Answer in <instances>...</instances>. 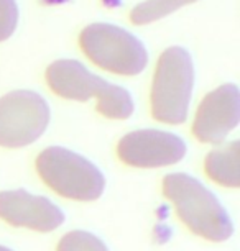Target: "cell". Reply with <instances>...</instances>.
<instances>
[{
	"mask_svg": "<svg viewBox=\"0 0 240 251\" xmlns=\"http://www.w3.org/2000/svg\"><path fill=\"white\" fill-rule=\"evenodd\" d=\"M163 194L175 203L176 214L192 233L220 243L234 235V222L217 196L199 179L186 173L166 174Z\"/></svg>",
	"mask_w": 240,
	"mask_h": 251,
	"instance_id": "6da1fadb",
	"label": "cell"
},
{
	"mask_svg": "<svg viewBox=\"0 0 240 251\" xmlns=\"http://www.w3.org/2000/svg\"><path fill=\"white\" fill-rule=\"evenodd\" d=\"M194 87V64L187 50L171 46L161 53L152 84V115L168 125L186 122Z\"/></svg>",
	"mask_w": 240,
	"mask_h": 251,
	"instance_id": "7a4b0ae2",
	"label": "cell"
},
{
	"mask_svg": "<svg viewBox=\"0 0 240 251\" xmlns=\"http://www.w3.org/2000/svg\"><path fill=\"white\" fill-rule=\"evenodd\" d=\"M36 171L50 189L73 201L92 202L106 191L104 173L92 161L64 146H48L41 151Z\"/></svg>",
	"mask_w": 240,
	"mask_h": 251,
	"instance_id": "3957f363",
	"label": "cell"
},
{
	"mask_svg": "<svg viewBox=\"0 0 240 251\" xmlns=\"http://www.w3.org/2000/svg\"><path fill=\"white\" fill-rule=\"evenodd\" d=\"M84 54L99 68L120 75H136L148 64V51L135 35L112 23H91L79 35Z\"/></svg>",
	"mask_w": 240,
	"mask_h": 251,
	"instance_id": "277c9868",
	"label": "cell"
},
{
	"mask_svg": "<svg viewBox=\"0 0 240 251\" xmlns=\"http://www.w3.org/2000/svg\"><path fill=\"white\" fill-rule=\"evenodd\" d=\"M51 120L48 102L33 91H12L0 97V146L23 148L38 141Z\"/></svg>",
	"mask_w": 240,
	"mask_h": 251,
	"instance_id": "5b68a950",
	"label": "cell"
},
{
	"mask_svg": "<svg viewBox=\"0 0 240 251\" xmlns=\"http://www.w3.org/2000/svg\"><path fill=\"white\" fill-rule=\"evenodd\" d=\"M187 153L186 141L171 131L145 128L122 136L117 154L122 163L133 168H164L173 166Z\"/></svg>",
	"mask_w": 240,
	"mask_h": 251,
	"instance_id": "8992f818",
	"label": "cell"
},
{
	"mask_svg": "<svg viewBox=\"0 0 240 251\" xmlns=\"http://www.w3.org/2000/svg\"><path fill=\"white\" fill-rule=\"evenodd\" d=\"M240 122V92L235 84H222L197 107L192 135L201 143H220Z\"/></svg>",
	"mask_w": 240,
	"mask_h": 251,
	"instance_id": "52a82bcc",
	"label": "cell"
},
{
	"mask_svg": "<svg viewBox=\"0 0 240 251\" xmlns=\"http://www.w3.org/2000/svg\"><path fill=\"white\" fill-rule=\"evenodd\" d=\"M0 219L13 226L50 233L66 222L63 208L25 189L0 192Z\"/></svg>",
	"mask_w": 240,
	"mask_h": 251,
	"instance_id": "ba28073f",
	"label": "cell"
},
{
	"mask_svg": "<svg viewBox=\"0 0 240 251\" xmlns=\"http://www.w3.org/2000/svg\"><path fill=\"white\" fill-rule=\"evenodd\" d=\"M46 80L51 91L59 97L78 102L97 97V103H101L115 87V84L92 74L76 59H58L51 63L46 69Z\"/></svg>",
	"mask_w": 240,
	"mask_h": 251,
	"instance_id": "9c48e42d",
	"label": "cell"
},
{
	"mask_svg": "<svg viewBox=\"0 0 240 251\" xmlns=\"http://www.w3.org/2000/svg\"><path fill=\"white\" fill-rule=\"evenodd\" d=\"M239 151V140L211 151L204 159V169L209 179L224 187L237 189L240 186Z\"/></svg>",
	"mask_w": 240,
	"mask_h": 251,
	"instance_id": "30bf717a",
	"label": "cell"
},
{
	"mask_svg": "<svg viewBox=\"0 0 240 251\" xmlns=\"http://www.w3.org/2000/svg\"><path fill=\"white\" fill-rule=\"evenodd\" d=\"M194 2L197 0H145L130 12V20L133 25H148Z\"/></svg>",
	"mask_w": 240,
	"mask_h": 251,
	"instance_id": "8fae6325",
	"label": "cell"
},
{
	"mask_svg": "<svg viewBox=\"0 0 240 251\" xmlns=\"http://www.w3.org/2000/svg\"><path fill=\"white\" fill-rule=\"evenodd\" d=\"M56 251H110L104 241L91 231L73 230L59 240Z\"/></svg>",
	"mask_w": 240,
	"mask_h": 251,
	"instance_id": "7c38bea8",
	"label": "cell"
},
{
	"mask_svg": "<svg viewBox=\"0 0 240 251\" xmlns=\"http://www.w3.org/2000/svg\"><path fill=\"white\" fill-rule=\"evenodd\" d=\"M18 17L20 12H18L17 0H0V43L15 33Z\"/></svg>",
	"mask_w": 240,
	"mask_h": 251,
	"instance_id": "4fadbf2b",
	"label": "cell"
},
{
	"mask_svg": "<svg viewBox=\"0 0 240 251\" xmlns=\"http://www.w3.org/2000/svg\"><path fill=\"white\" fill-rule=\"evenodd\" d=\"M0 251H13V250H12V248H8V246L0 245Z\"/></svg>",
	"mask_w": 240,
	"mask_h": 251,
	"instance_id": "5bb4252c",
	"label": "cell"
}]
</instances>
